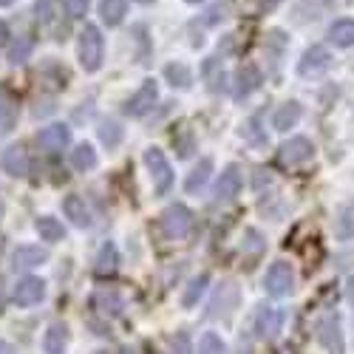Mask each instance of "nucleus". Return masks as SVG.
Returning <instances> with one entry per match:
<instances>
[{
	"label": "nucleus",
	"instance_id": "obj_7",
	"mask_svg": "<svg viewBox=\"0 0 354 354\" xmlns=\"http://www.w3.org/2000/svg\"><path fill=\"white\" fill-rule=\"evenodd\" d=\"M283 320H286V315L281 309L261 306L258 315H255V335L261 340H275L281 335V329H283Z\"/></svg>",
	"mask_w": 354,
	"mask_h": 354
},
{
	"label": "nucleus",
	"instance_id": "obj_28",
	"mask_svg": "<svg viewBox=\"0 0 354 354\" xmlns=\"http://www.w3.org/2000/svg\"><path fill=\"white\" fill-rule=\"evenodd\" d=\"M71 165L77 167V170H91V167H97V151L91 145H77L74 151H71Z\"/></svg>",
	"mask_w": 354,
	"mask_h": 354
},
{
	"label": "nucleus",
	"instance_id": "obj_14",
	"mask_svg": "<svg viewBox=\"0 0 354 354\" xmlns=\"http://www.w3.org/2000/svg\"><path fill=\"white\" fill-rule=\"evenodd\" d=\"M235 306H239V286L235 283H221V289L216 292V298L210 304V317L230 315Z\"/></svg>",
	"mask_w": 354,
	"mask_h": 354
},
{
	"label": "nucleus",
	"instance_id": "obj_36",
	"mask_svg": "<svg viewBox=\"0 0 354 354\" xmlns=\"http://www.w3.org/2000/svg\"><path fill=\"white\" fill-rule=\"evenodd\" d=\"M66 3V12H68V17H85V12H88V3L91 0H63Z\"/></svg>",
	"mask_w": 354,
	"mask_h": 354
},
{
	"label": "nucleus",
	"instance_id": "obj_27",
	"mask_svg": "<svg viewBox=\"0 0 354 354\" xmlns=\"http://www.w3.org/2000/svg\"><path fill=\"white\" fill-rule=\"evenodd\" d=\"M37 235L43 241H63L66 239V230H63V224L57 221V218H51V216H43V218H37Z\"/></svg>",
	"mask_w": 354,
	"mask_h": 354
},
{
	"label": "nucleus",
	"instance_id": "obj_13",
	"mask_svg": "<svg viewBox=\"0 0 354 354\" xmlns=\"http://www.w3.org/2000/svg\"><path fill=\"white\" fill-rule=\"evenodd\" d=\"M43 261H48V252L43 247H32V244H23L12 252V267L15 270H32L40 267Z\"/></svg>",
	"mask_w": 354,
	"mask_h": 354
},
{
	"label": "nucleus",
	"instance_id": "obj_3",
	"mask_svg": "<svg viewBox=\"0 0 354 354\" xmlns=\"http://www.w3.org/2000/svg\"><path fill=\"white\" fill-rule=\"evenodd\" d=\"M159 227L165 232V239H185L193 227V213L185 207V204H170L159 218Z\"/></svg>",
	"mask_w": 354,
	"mask_h": 354
},
{
	"label": "nucleus",
	"instance_id": "obj_41",
	"mask_svg": "<svg viewBox=\"0 0 354 354\" xmlns=\"http://www.w3.org/2000/svg\"><path fill=\"white\" fill-rule=\"evenodd\" d=\"M122 354H142V351H139V348H131V346H128V348H122Z\"/></svg>",
	"mask_w": 354,
	"mask_h": 354
},
{
	"label": "nucleus",
	"instance_id": "obj_39",
	"mask_svg": "<svg viewBox=\"0 0 354 354\" xmlns=\"http://www.w3.org/2000/svg\"><path fill=\"white\" fill-rule=\"evenodd\" d=\"M241 6H247L250 12H258L263 6V0H241Z\"/></svg>",
	"mask_w": 354,
	"mask_h": 354
},
{
	"label": "nucleus",
	"instance_id": "obj_22",
	"mask_svg": "<svg viewBox=\"0 0 354 354\" xmlns=\"http://www.w3.org/2000/svg\"><path fill=\"white\" fill-rule=\"evenodd\" d=\"M116 267H120V252H116V247L111 241H105L97 252V272L100 275H113Z\"/></svg>",
	"mask_w": 354,
	"mask_h": 354
},
{
	"label": "nucleus",
	"instance_id": "obj_12",
	"mask_svg": "<svg viewBox=\"0 0 354 354\" xmlns=\"http://www.w3.org/2000/svg\"><path fill=\"white\" fill-rule=\"evenodd\" d=\"M68 142H71L68 125H48V128H43L37 133V145L43 147L46 153H60L63 147H68Z\"/></svg>",
	"mask_w": 354,
	"mask_h": 354
},
{
	"label": "nucleus",
	"instance_id": "obj_33",
	"mask_svg": "<svg viewBox=\"0 0 354 354\" xmlns=\"http://www.w3.org/2000/svg\"><path fill=\"white\" fill-rule=\"evenodd\" d=\"M100 139L108 145V147H116L122 142V128L116 125V122H105L102 128H100Z\"/></svg>",
	"mask_w": 354,
	"mask_h": 354
},
{
	"label": "nucleus",
	"instance_id": "obj_40",
	"mask_svg": "<svg viewBox=\"0 0 354 354\" xmlns=\"http://www.w3.org/2000/svg\"><path fill=\"white\" fill-rule=\"evenodd\" d=\"M0 354H15V348H12L6 340H0Z\"/></svg>",
	"mask_w": 354,
	"mask_h": 354
},
{
	"label": "nucleus",
	"instance_id": "obj_16",
	"mask_svg": "<svg viewBox=\"0 0 354 354\" xmlns=\"http://www.w3.org/2000/svg\"><path fill=\"white\" fill-rule=\"evenodd\" d=\"M258 82H261V74H258V68L252 66V63H247V66H241L239 71H235V100H244V97H250L255 88H258Z\"/></svg>",
	"mask_w": 354,
	"mask_h": 354
},
{
	"label": "nucleus",
	"instance_id": "obj_34",
	"mask_svg": "<svg viewBox=\"0 0 354 354\" xmlns=\"http://www.w3.org/2000/svg\"><path fill=\"white\" fill-rule=\"evenodd\" d=\"M170 354H193L187 332H179V335H176V337L170 340Z\"/></svg>",
	"mask_w": 354,
	"mask_h": 354
},
{
	"label": "nucleus",
	"instance_id": "obj_11",
	"mask_svg": "<svg viewBox=\"0 0 354 354\" xmlns=\"http://www.w3.org/2000/svg\"><path fill=\"white\" fill-rule=\"evenodd\" d=\"M46 298V283L40 278H20L15 286V304L17 306H35Z\"/></svg>",
	"mask_w": 354,
	"mask_h": 354
},
{
	"label": "nucleus",
	"instance_id": "obj_24",
	"mask_svg": "<svg viewBox=\"0 0 354 354\" xmlns=\"http://www.w3.org/2000/svg\"><path fill=\"white\" fill-rule=\"evenodd\" d=\"M301 113H304V108H301L298 102L281 105L278 113H275V131H289V128H295V125H298V120H301Z\"/></svg>",
	"mask_w": 354,
	"mask_h": 354
},
{
	"label": "nucleus",
	"instance_id": "obj_18",
	"mask_svg": "<svg viewBox=\"0 0 354 354\" xmlns=\"http://www.w3.org/2000/svg\"><path fill=\"white\" fill-rule=\"evenodd\" d=\"M63 210H66V216L71 218V224H77V227H88V224H91V210H88L85 198L77 196V193H71V196L63 201Z\"/></svg>",
	"mask_w": 354,
	"mask_h": 354
},
{
	"label": "nucleus",
	"instance_id": "obj_20",
	"mask_svg": "<svg viewBox=\"0 0 354 354\" xmlns=\"http://www.w3.org/2000/svg\"><path fill=\"white\" fill-rule=\"evenodd\" d=\"M335 235L340 241H351L354 239V201L343 204L335 218Z\"/></svg>",
	"mask_w": 354,
	"mask_h": 354
},
{
	"label": "nucleus",
	"instance_id": "obj_23",
	"mask_svg": "<svg viewBox=\"0 0 354 354\" xmlns=\"http://www.w3.org/2000/svg\"><path fill=\"white\" fill-rule=\"evenodd\" d=\"M125 12H128V0H102L100 3V17L108 26H120Z\"/></svg>",
	"mask_w": 354,
	"mask_h": 354
},
{
	"label": "nucleus",
	"instance_id": "obj_43",
	"mask_svg": "<svg viewBox=\"0 0 354 354\" xmlns=\"http://www.w3.org/2000/svg\"><path fill=\"white\" fill-rule=\"evenodd\" d=\"M187 3H204V0H187Z\"/></svg>",
	"mask_w": 354,
	"mask_h": 354
},
{
	"label": "nucleus",
	"instance_id": "obj_32",
	"mask_svg": "<svg viewBox=\"0 0 354 354\" xmlns=\"http://www.w3.org/2000/svg\"><path fill=\"white\" fill-rule=\"evenodd\" d=\"M32 54V37H17V43L9 48V60L12 63H23Z\"/></svg>",
	"mask_w": 354,
	"mask_h": 354
},
{
	"label": "nucleus",
	"instance_id": "obj_42",
	"mask_svg": "<svg viewBox=\"0 0 354 354\" xmlns=\"http://www.w3.org/2000/svg\"><path fill=\"white\" fill-rule=\"evenodd\" d=\"M15 3V0H0V6H12Z\"/></svg>",
	"mask_w": 354,
	"mask_h": 354
},
{
	"label": "nucleus",
	"instance_id": "obj_5",
	"mask_svg": "<svg viewBox=\"0 0 354 354\" xmlns=\"http://www.w3.org/2000/svg\"><path fill=\"white\" fill-rule=\"evenodd\" d=\"M317 340L329 354H346V340H343V326L337 315H326L317 320Z\"/></svg>",
	"mask_w": 354,
	"mask_h": 354
},
{
	"label": "nucleus",
	"instance_id": "obj_26",
	"mask_svg": "<svg viewBox=\"0 0 354 354\" xmlns=\"http://www.w3.org/2000/svg\"><path fill=\"white\" fill-rule=\"evenodd\" d=\"M207 283H210V275H207V272H201L198 278H193V281L187 283L185 295H182V306H185V309H193V306L198 304V298L204 295V289H207Z\"/></svg>",
	"mask_w": 354,
	"mask_h": 354
},
{
	"label": "nucleus",
	"instance_id": "obj_21",
	"mask_svg": "<svg viewBox=\"0 0 354 354\" xmlns=\"http://www.w3.org/2000/svg\"><path fill=\"white\" fill-rule=\"evenodd\" d=\"M66 343H68V329L63 326V323H54V326H48V332L43 337L46 354H63L66 351Z\"/></svg>",
	"mask_w": 354,
	"mask_h": 354
},
{
	"label": "nucleus",
	"instance_id": "obj_6",
	"mask_svg": "<svg viewBox=\"0 0 354 354\" xmlns=\"http://www.w3.org/2000/svg\"><path fill=\"white\" fill-rule=\"evenodd\" d=\"M312 156H315V145H312L306 136H292L289 142L281 145V151H278L281 165H289V167L304 165V162H309Z\"/></svg>",
	"mask_w": 354,
	"mask_h": 354
},
{
	"label": "nucleus",
	"instance_id": "obj_10",
	"mask_svg": "<svg viewBox=\"0 0 354 354\" xmlns=\"http://www.w3.org/2000/svg\"><path fill=\"white\" fill-rule=\"evenodd\" d=\"M329 66H332L329 51L323 48V46H312V48L304 51L301 63H298V71H301V77H317V74L326 71Z\"/></svg>",
	"mask_w": 354,
	"mask_h": 354
},
{
	"label": "nucleus",
	"instance_id": "obj_15",
	"mask_svg": "<svg viewBox=\"0 0 354 354\" xmlns=\"http://www.w3.org/2000/svg\"><path fill=\"white\" fill-rule=\"evenodd\" d=\"M94 309L100 315H105V317H116L125 309V301H122V295L116 289H97L94 292Z\"/></svg>",
	"mask_w": 354,
	"mask_h": 354
},
{
	"label": "nucleus",
	"instance_id": "obj_30",
	"mask_svg": "<svg viewBox=\"0 0 354 354\" xmlns=\"http://www.w3.org/2000/svg\"><path fill=\"white\" fill-rule=\"evenodd\" d=\"M15 111H17L15 97L9 94V88H6V85H0V122L9 125V122L15 120Z\"/></svg>",
	"mask_w": 354,
	"mask_h": 354
},
{
	"label": "nucleus",
	"instance_id": "obj_44",
	"mask_svg": "<svg viewBox=\"0 0 354 354\" xmlns=\"http://www.w3.org/2000/svg\"><path fill=\"white\" fill-rule=\"evenodd\" d=\"M142 3H151V0H142Z\"/></svg>",
	"mask_w": 354,
	"mask_h": 354
},
{
	"label": "nucleus",
	"instance_id": "obj_35",
	"mask_svg": "<svg viewBox=\"0 0 354 354\" xmlns=\"http://www.w3.org/2000/svg\"><path fill=\"white\" fill-rule=\"evenodd\" d=\"M173 145H176V151H179V156L182 159H187L190 153H193V136L185 131L182 136H173Z\"/></svg>",
	"mask_w": 354,
	"mask_h": 354
},
{
	"label": "nucleus",
	"instance_id": "obj_8",
	"mask_svg": "<svg viewBox=\"0 0 354 354\" xmlns=\"http://www.w3.org/2000/svg\"><path fill=\"white\" fill-rule=\"evenodd\" d=\"M241 185H244V176H241V170L235 167V165H230V167L221 173V179L216 182V190H213L216 204H227V201H232L235 196L241 193Z\"/></svg>",
	"mask_w": 354,
	"mask_h": 354
},
{
	"label": "nucleus",
	"instance_id": "obj_9",
	"mask_svg": "<svg viewBox=\"0 0 354 354\" xmlns=\"http://www.w3.org/2000/svg\"><path fill=\"white\" fill-rule=\"evenodd\" d=\"M156 100H159V85H156V80H145L139 91L128 100L125 111H128L131 116H145L147 111L153 108V102H156Z\"/></svg>",
	"mask_w": 354,
	"mask_h": 354
},
{
	"label": "nucleus",
	"instance_id": "obj_4",
	"mask_svg": "<svg viewBox=\"0 0 354 354\" xmlns=\"http://www.w3.org/2000/svg\"><path fill=\"white\" fill-rule=\"evenodd\" d=\"M263 289H267L272 298H286V295H292L295 289V272L286 261H275L272 267L267 270V275H263Z\"/></svg>",
	"mask_w": 354,
	"mask_h": 354
},
{
	"label": "nucleus",
	"instance_id": "obj_29",
	"mask_svg": "<svg viewBox=\"0 0 354 354\" xmlns=\"http://www.w3.org/2000/svg\"><path fill=\"white\" fill-rule=\"evenodd\" d=\"M165 77L170 80V85L176 88H190V82H193V74H190V68L187 66H182V63H170L167 68H165Z\"/></svg>",
	"mask_w": 354,
	"mask_h": 354
},
{
	"label": "nucleus",
	"instance_id": "obj_25",
	"mask_svg": "<svg viewBox=\"0 0 354 354\" xmlns=\"http://www.w3.org/2000/svg\"><path fill=\"white\" fill-rule=\"evenodd\" d=\"M210 173H213V159H201V162H198V167H196V170L187 176L185 190H187V193H196V190H201L204 185H207Z\"/></svg>",
	"mask_w": 354,
	"mask_h": 354
},
{
	"label": "nucleus",
	"instance_id": "obj_38",
	"mask_svg": "<svg viewBox=\"0 0 354 354\" xmlns=\"http://www.w3.org/2000/svg\"><path fill=\"white\" fill-rule=\"evenodd\" d=\"M346 301H348V304H354V275L346 281Z\"/></svg>",
	"mask_w": 354,
	"mask_h": 354
},
{
	"label": "nucleus",
	"instance_id": "obj_37",
	"mask_svg": "<svg viewBox=\"0 0 354 354\" xmlns=\"http://www.w3.org/2000/svg\"><path fill=\"white\" fill-rule=\"evenodd\" d=\"M37 17L51 20V0H37Z\"/></svg>",
	"mask_w": 354,
	"mask_h": 354
},
{
	"label": "nucleus",
	"instance_id": "obj_1",
	"mask_svg": "<svg viewBox=\"0 0 354 354\" xmlns=\"http://www.w3.org/2000/svg\"><path fill=\"white\" fill-rule=\"evenodd\" d=\"M77 51H80V66H82L85 71H91V74L100 71V66H102V54H105V40H102V35H100V28H97V26H91V23H85V26H82Z\"/></svg>",
	"mask_w": 354,
	"mask_h": 354
},
{
	"label": "nucleus",
	"instance_id": "obj_17",
	"mask_svg": "<svg viewBox=\"0 0 354 354\" xmlns=\"http://www.w3.org/2000/svg\"><path fill=\"white\" fill-rule=\"evenodd\" d=\"M3 170L9 176H15V179H23V176L28 173V156L20 145H12L6 147V153H3Z\"/></svg>",
	"mask_w": 354,
	"mask_h": 354
},
{
	"label": "nucleus",
	"instance_id": "obj_31",
	"mask_svg": "<svg viewBox=\"0 0 354 354\" xmlns=\"http://www.w3.org/2000/svg\"><path fill=\"white\" fill-rule=\"evenodd\" d=\"M224 351H227L224 340L218 335H213V332H207L201 337V343H198V354H224Z\"/></svg>",
	"mask_w": 354,
	"mask_h": 354
},
{
	"label": "nucleus",
	"instance_id": "obj_2",
	"mask_svg": "<svg viewBox=\"0 0 354 354\" xmlns=\"http://www.w3.org/2000/svg\"><path fill=\"white\" fill-rule=\"evenodd\" d=\"M145 165H147V170H151L156 196H165L173 187V167H170L165 151H159V147H147L145 151Z\"/></svg>",
	"mask_w": 354,
	"mask_h": 354
},
{
	"label": "nucleus",
	"instance_id": "obj_19",
	"mask_svg": "<svg viewBox=\"0 0 354 354\" xmlns=\"http://www.w3.org/2000/svg\"><path fill=\"white\" fill-rule=\"evenodd\" d=\"M329 40L337 46V48H348L354 46V20L351 17H340L329 26Z\"/></svg>",
	"mask_w": 354,
	"mask_h": 354
}]
</instances>
